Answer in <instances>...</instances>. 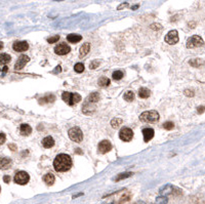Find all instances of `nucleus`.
<instances>
[{
	"instance_id": "27",
	"label": "nucleus",
	"mask_w": 205,
	"mask_h": 204,
	"mask_svg": "<svg viewBox=\"0 0 205 204\" xmlns=\"http://www.w3.org/2000/svg\"><path fill=\"white\" fill-rule=\"evenodd\" d=\"M99 85L102 87H106L110 85V79H108L107 77H101L99 79Z\"/></svg>"
},
{
	"instance_id": "22",
	"label": "nucleus",
	"mask_w": 205,
	"mask_h": 204,
	"mask_svg": "<svg viewBox=\"0 0 205 204\" xmlns=\"http://www.w3.org/2000/svg\"><path fill=\"white\" fill-rule=\"evenodd\" d=\"M99 100V92H92L90 93V95H88V98L86 99V102L88 103H96Z\"/></svg>"
},
{
	"instance_id": "7",
	"label": "nucleus",
	"mask_w": 205,
	"mask_h": 204,
	"mask_svg": "<svg viewBox=\"0 0 205 204\" xmlns=\"http://www.w3.org/2000/svg\"><path fill=\"white\" fill-rule=\"evenodd\" d=\"M119 138L123 142H130L133 138V131L128 127H123L119 132Z\"/></svg>"
},
{
	"instance_id": "36",
	"label": "nucleus",
	"mask_w": 205,
	"mask_h": 204,
	"mask_svg": "<svg viewBox=\"0 0 205 204\" xmlns=\"http://www.w3.org/2000/svg\"><path fill=\"white\" fill-rule=\"evenodd\" d=\"M99 62L93 61L92 63H90V66H89V68H90V69H96V67H99Z\"/></svg>"
},
{
	"instance_id": "34",
	"label": "nucleus",
	"mask_w": 205,
	"mask_h": 204,
	"mask_svg": "<svg viewBox=\"0 0 205 204\" xmlns=\"http://www.w3.org/2000/svg\"><path fill=\"white\" fill-rule=\"evenodd\" d=\"M59 39H60V36H59V35H56V36H53V37L48 38L47 42H48V43H50V44H52V43H55L56 41H59Z\"/></svg>"
},
{
	"instance_id": "12",
	"label": "nucleus",
	"mask_w": 205,
	"mask_h": 204,
	"mask_svg": "<svg viewBox=\"0 0 205 204\" xmlns=\"http://www.w3.org/2000/svg\"><path fill=\"white\" fill-rule=\"evenodd\" d=\"M111 150H112V144L110 143L109 141H107V139H104V141H102L101 143L99 144V153H102V154L110 152Z\"/></svg>"
},
{
	"instance_id": "5",
	"label": "nucleus",
	"mask_w": 205,
	"mask_h": 204,
	"mask_svg": "<svg viewBox=\"0 0 205 204\" xmlns=\"http://www.w3.org/2000/svg\"><path fill=\"white\" fill-rule=\"evenodd\" d=\"M204 45L203 39L198 35H194V36L190 37L187 41V47L188 48H195V47H201Z\"/></svg>"
},
{
	"instance_id": "48",
	"label": "nucleus",
	"mask_w": 205,
	"mask_h": 204,
	"mask_svg": "<svg viewBox=\"0 0 205 204\" xmlns=\"http://www.w3.org/2000/svg\"><path fill=\"white\" fill-rule=\"evenodd\" d=\"M136 204H145L144 202H142V201H139V202H137V203H136Z\"/></svg>"
},
{
	"instance_id": "37",
	"label": "nucleus",
	"mask_w": 205,
	"mask_h": 204,
	"mask_svg": "<svg viewBox=\"0 0 205 204\" xmlns=\"http://www.w3.org/2000/svg\"><path fill=\"white\" fill-rule=\"evenodd\" d=\"M5 139H6V136H5L4 133H0V145H3Z\"/></svg>"
},
{
	"instance_id": "4",
	"label": "nucleus",
	"mask_w": 205,
	"mask_h": 204,
	"mask_svg": "<svg viewBox=\"0 0 205 204\" xmlns=\"http://www.w3.org/2000/svg\"><path fill=\"white\" fill-rule=\"evenodd\" d=\"M69 138L75 143H80L83 139V133L82 130L79 127H73L69 130Z\"/></svg>"
},
{
	"instance_id": "33",
	"label": "nucleus",
	"mask_w": 205,
	"mask_h": 204,
	"mask_svg": "<svg viewBox=\"0 0 205 204\" xmlns=\"http://www.w3.org/2000/svg\"><path fill=\"white\" fill-rule=\"evenodd\" d=\"M173 127H174V124L172 122H170V121H167V122H165L163 124V128H165V129H167V130L173 129Z\"/></svg>"
},
{
	"instance_id": "31",
	"label": "nucleus",
	"mask_w": 205,
	"mask_h": 204,
	"mask_svg": "<svg viewBox=\"0 0 205 204\" xmlns=\"http://www.w3.org/2000/svg\"><path fill=\"white\" fill-rule=\"evenodd\" d=\"M74 70L77 72V73H82L84 71V65L82 63H78L74 66Z\"/></svg>"
},
{
	"instance_id": "10",
	"label": "nucleus",
	"mask_w": 205,
	"mask_h": 204,
	"mask_svg": "<svg viewBox=\"0 0 205 204\" xmlns=\"http://www.w3.org/2000/svg\"><path fill=\"white\" fill-rule=\"evenodd\" d=\"M12 48H13V50H15V52H23L28 50L29 44L27 43L26 41H17V42H15V43H13Z\"/></svg>"
},
{
	"instance_id": "29",
	"label": "nucleus",
	"mask_w": 205,
	"mask_h": 204,
	"mask_svg": "<svg viewBox=\"0 0 205 204\" xmlns=\"http://www.w3.org/2000/svg\"><path fill=\"white\" fill-rule=\"evenodd\" d=\"M189 63H190V65L193 66V67H200V66L203 65L204 62L202 60H200V59H195V60H191Z\"/></svg>"
},
{
	"instance_id": "23",
	"label": "nucleus",
	"mask_w": 205,
	"mask_h": 204,
	"mask_svg": "<svg viewBox=\"0 0 205 204\" xmlns=\"http://www.w3.org/2000/svg\"><path fill=\"white\" fill-rule=\"evenodd\" d=\"M150 95H151V91L146 87H142L139 91V98H142V99L149 98Z\"/></svg>"
},
{
	"instance_id": "42",
	"label": "nucleus",
	"mask_w": 205,
	"mask_h": 204,
	"mask_svg": "<svg viewBox=\"0 0 205 204\" xmlns=\"http://www.w3.org/2000/svg\"><path fill=\"white\" fill-rule=\"evenodd\" d=\"M126 5H127V3H123V4H121L120 6H118V9H119V10H120V9H123L124 7L126 6Z\"/></svg>"
},
{
	"instance_id": "3",
	"label": "nucleus",
	"mask_w": 205,
	"mask_h": 204,
	"mask_svg": "<svg viewBox=\"0 0 205 204\" xmlns=\"http://www.w3.org/2000/svg\"><path fill=\"white\" fill-rule=\"evenodd\" d=\"M62 99L64 100V102H66L69 106H73V105L79 103L81 101V95H78V93H71L68 91H65L62 95Z\"/></svg>"
},
{
	"instance_id": "19",
	"label": "nucleus",
	"mask_w": 205,
	"mask_h": 204,
	"mask_svg": "<svg viewBox=\"0 0 205 204\" xmlns=\"http://www.w3.org/2000/svg\"><path fill=\"white\" fill-rule=\"evenodd\" d=\"M89 50H90V44L89 43H84L81 47H80L79 55L81 58L85 57V55H87L88 52H89Z\"/></svg>"
},
{
	"instance_id": "47",
	"label": "nucleus",
	"mask_w": 205,
	"mask_h": 204,
	"mask_svg": "<svg viewBox=\"0 0 205 204\" xmlns=\"http://www.w3.org/2000/svg\"><path fill=\"white\" fill-rule=\"evenodd\" d=\"M2 47H3V43H2V42H0V49H1Z\"/></svg>"
},
{
	"instance_id": "32",
	"label": "nucleus",
	"mask_w": 205,
	"mask_h": 204,
	"mask_svg": "<svg viewBox=\"0 0 205 204\" xmlns=\"http://www.w3.org/2000/svg\"><path fill=\"white\" fill-rule=\"evenodd\" d=\"M123 77V73L121 71H115L114 73H113V79L114 80H120L122 79Z\"/></svg>"
},
{
	"instance_id": "41",
	"label": "nucleus",
	"mask_w": 205,
	"mask_h": 204,
	"mask_svg": "<svg viewBox=\"0 0 205 204\" xmlns=\"http://www.w3.org/2000/svg\"><path fill=\"white\" fill-rule=\"evenodd\" d=\"M61 70H62L61 66H58V67H56V68L55 69V73H60V72H61Z\"/></svg>"
},
{
	"instance_id": "6",
	"label": "nucleus",
	"mask_w": 205,
	"mask_h": 204,
	"mask_svg": "<svg viewBox=\"0 0 205 204\" xmlns=\"http://www.w3.org/2000/svg\"><path fill=\"white\" fill-rule=\"evenodd\" d=\"M29 179H30V176L26 171H18L15 176V182H17L18 185H26Z\"/></svg>"
},
{
	"instance_id": "17",
	"label": "nucleus",
	"mask_w": 205,
	"mask_h": 204,
	"mask_svg": "<svg viewBox=\"0 0 205 204\" xmlns=\"http://www.w3.org/2000/svg\"><path fill=\"white\" fill-rule=\"evenodd\" d=\"M43 181H44V182L47 185V186H52V185L55 184V178L52 173H47L43 176Z\"/></svg>"
},
{
	"instance_id": "1",
	"label": "nucleus",
	"mask_w": 205,
	"mask_h": 204,
	"mask_svg": "<svg viewBox=\"0 0 205 204\" xmlns=\"http://www.w3.org/2000/svg\"><path fill=\"white\" fill-rule=\"evenodd\" d=\"M53 167L58 172L68 171L72 167V158L67 154H60L53 160Z\"/></svg>"
},
{
	"instance_id": "20",
	"label": "nucleus",
	"mask_w": 205,
	"mask_h": 204,
	"mask_svg": "<svg viewBox=\"0 0 205 204\" xmlns=\"http://www.w3.org/2000/svg\"><path fill=\"white\" fill-rule=\"evenodd\" d=\"M81 39L82 37L77 34H70L67 36V40H68L69 42H71V43H77V42H79Z\"/></svg>"
},
{
	"instance_id": "28",
	"label": "nucleus",
	"mask_w": 205,
	"mask_h": 204,
	"mask_svg": "<svg viewBox=\"0 0 205 204\" xmlns=\"http://www.w3.org/2000/svg\"><path fill=\"white\" fill-rule=\"evenodd\" d=\"M122 119H119V118H114V119H112L111 121V125L113 128H119L121 124H122Z\"/></svg>"
},
{
	"instance_id": "45",
	"label": "nucleus",
	"mask_w": 205,
	"mask_h": 204,
	"mask_svg": "<svg viewBox=\"0 0 205 204\" xmlns=\"http://www.w3.org/2000/svg\"><path fill=\"white\" fill-rule=\"evenodd\" d=\"M139 8V5H134V6H133V9H136Z\"/></svg>"
},
{
	"instance_id": "2",
	"label": "nucleus",
	"mask_w": 205,
	"mask_h": 204,
	"mask_svg": "<svg viewBox=\"0 0 205 204\" xmlns=\"http://www.w3.org/2000/svg\"><path fill=\"white\" fill-rule=\"evenodd\" d=\"M139 120L147 123H155L159 120V114L156 111L144 112V113L139 115Z\"/></svg>"
},
{
	"instance_id": "14",
	"label": "nucleus",
	"mask_w": 205,
	"mask_h": 204,
	"mask_svg": "<svg viewBox=\"0 0 205 204\" xmlns=\"http://www.w3.org/2000/svg\"><path fill=\"white\" fill-rule=\"evenodd\" d=\"M143 135H144V141L149 142L153 139L154 136V130L152 128H144L143 129Z\"/></svg>"
},
{
	"instance_id": "40",
	"label": "nucleus",
	"mask_w": 205,
	"mask_h": 204,
	"mask_svg": "<svg viewBox=\"0 0 205 204\" xmlns=\"http://www.w3.org/2000/svg\"><path fill=\"white\" fill-rule=\"evenodd\" d=\"M3 181L5 182H9V181H10V178L8 176H5L4 178H3Z\"/></svg>"
},
{
	"instance_id": "9",
	"label": "nucleus",
	"mask_w": 205,
	"mask_h": 204,
	"mask_svg": "<svg viewBox=\"0 0 205 204\" xmlns=\"http://www.w3.org/2000/svg\"><path fill=\"white\" fill-rule=\"evenodd\" d=\"M71 52V48H70L69 45H67L66 43H61L59 44L58 46H55V52L59 55H67Z\"/></svg>"
},
{
	"instance_id": "25",
	"label": "nucleus",
	"mask_w": 205,
	"mask_h": 204,
	"mask_svg": "<svg viewBox=\"0 0 205 204\" xmlns=\"http://www.w3.org/2000/svg\"><path fill=\"white\" fill-rule=\"evenodd\" d=\"M123 99H124V100H125L126 102L130 103V102H133V101L134 100V93L133 92V91H130V90L126 91V92L123 95Z\"/></svg>"
},
{
	"instance_id": "24",
	"label": "nucleus",
	"mask_w": 205,
	"mask_h": 204,
	"mask_svg": "<svg viewBox=\"0 0 205 204\" xmlns=\"http://www.w3.org/2000/svg\"><path fill=\"white\" fill-rule=\"evenodd\" d=\"M10 60H12V58H10V55H7V53L0 55V65H5V64L9 63Z\"/></svg>"
},
{
	"instance_id": "13",
	"label": "nucleus",
	"mask_w": 205,
	"mask_h": 204,
	"mask_svg": "<svg viewBox=\"0 0 205 204\" xmlns=\"http://www.w3.org/2000/svg\"><path fill=\"white\" fill-rule=\"evenodd\" d=\"M12 160L6 157H0V169H8L12 166Z\"/></svg>"
},
{
	"instance_id": "44",
	"label": "nucleus",
	"mask_w": 205,
	"mask_h": 204,
	"mask_svg": "<svg viewBox=\"0 0 205 204\" xmlns=\"http://www.w3.org/2000/svg\"><path fill=\"white\" fill-rule=\"evenodd\" d=\"M76 152H78L77 154H82V151H81V150H79V149H77Z\"/></svg>"
},
{
	"instance_id": "35",
	"label": "nucleus",
	"mask_w": 205,
	"mask_h": 204,
	"mask_svg": "<svg viewBox=\"0 0 205 204\" xmlns=\"http://www.w3.org/2000/svg\"><path fill=\"white\" fill-rule=\"evenodd\" d=\"M161 25H159V24H153V25H151V29H154L155 31H158V30H161Z\"/></svg>"
},
{
	"instance_id": "30",
	"label": "nucleus",
	"mask_w": 205,
	"mask_h": 204,
	"mask_svg": "<svg viewBox=\"0 0 205 204\" xmlns=\"http://www.w3.org/2000/svg\"><path fill=\"white\" fill-rule=\"evenodd\" d=\"M168 202V199H167L166 196H159V197L156 198V204H167Z\"/></svg>"
},
{
	"instance_id": "38",
	"label": "nucleus",
	"mask_w": 205,
	"mask_h": 204,
	"mask_svg": "<svg viewBox=\"0 0 205 204\" xmlns=\"http://www.w3.org/2000/svg\"><path fill=\"white\" fill-rule=\"evenodd\" d=\"M185 95H188V96H193L194 95V92L192 90H186L185 91Z\"/></svg>"
},
{
	"instance_id": "18",
	"label": "nucleus",
	"mask_w": 205,
	"mask_h": 204,
	"mask_svg": "<svg viewBox=\"0 0 205 204\" xmlns=\"http://www.w3.org/2000/svg\"><path fill=\"white\" fill-rule=\"evenodd\" d=\"M173 192V187L171 185H166L163 188L160 189V194L162 196H167V195H170L171 193Z\"/></svg>"
},
{
	"instance_id": "11",
	"label": "nucleus",
	"mask_w": 205,
	"mask_h": 204,
	"mask_svg": "<svg viewBox=\"0 0 205 204\" xmlns=\"http://www.w3.org/2000/svg\"><path fill=\"white\" fill-rule=\"evenodd\" d=\"M30 61V58L28 57V55H22L20 58L18 59L17 63H15V70H22L24 68V67L26 66V64L28 63V62Z\"/></svg>"
},
{
	"instance_id": "15",
	"label": "nucleus",
	"mask_w": 205,
	"mask_h": 204,
	"mask_svg": "<svg viewBox=\"0 0 205 204\" xmlns=\"http://www.w3.org/2000/svg\"><path fill=\"white\" fill-rule=\"evenodd\" d=\"M20 131H21V135L24 136H28L31 135L32 132V128L30 125L28 124H22L20 127Z\"/></svg>"
},
{
	"instance_id": "26",
	"label": "nucleus",
	"mask_w": 205,
	"mask_h": 204,
	"mask_svg": "<svg viewBox=\"0 0 205 204\" xmlns=\"http://www.w3.org/2000/svg\"><path fill=\"white\" fill-rule=\"evenodd\" d=\"M133 172H122V173H120V174H118L117 176L115 178V182H119V181H121V179H127V178H129V176H133Z\"/></svg>"
},
{
	"instance_id": "39",
	"label": "nucleus",
	"mask_w": 205,
	"mask_h": 204,
	"mask_svg": "<svg viewBox=\"0 0 205 204\" xmlns=\"http://www.w3.org/2000/svg\"><path fill=\"white\" fill-rule=\"evenodd\" d=\"M204 110H205L204 107H199V108L197 109V111H198V113H199V114H201V113H203Z\"/></svg>"
},
{
	"instance_id": "46",
	"label": "nucleus",
	"mask_w": 205,
	"mask_h": 204,
	"mask_svg": "<svg viewBox=\"0 0 205 204\" xmlns=\"http://www.w3.org/2000/svg\"><path fill=\"white\" fill-rule=\"evenodd\" d=\"M7 70H8V69H7V67H4V69H3V72H7Z\"/></svg>"
},
{
	"instance_id": "43",
	"label": "nucleus",
	"mask_w": 205,
	"mask_h": 204,
	"mask_svg": "<svg viewBox=\"0 0 205 204\" xmlns=\"http://www.w3.org/2000/svg\"><path fill=\"white\" fill-rule=\"evenodd\" d=\"M9 148H10V149H12V150H13V151H15V150H17V147L13 146V144H10V145H9Z\"/></svg>"
},
{
	"instance_id": "16",
	"label": "nucleus",
	"mask_w": 205,
	"mask_h": 204,
	"mask_svg": "<svg viewBox=\"0 0 205 204\" xmlns=\"http://www.w3.org/2000/svg\"><path fill=\"white\" fill-rule=\"evenodd\" d=\"M42 145H43V147L46 148V149L52 148L53 145H55V139L51 138V136H46L45 139H42Z\"/></svg>"
},
{
	"instance_id": "21",
	"label": "nucleus",
	"mask_w": 205,
	"mask_h": 204,
	"mask_svg": "<svg viewBox=\"0 0 205 204\" xmlns=\"http://www.w3.org/2000/svg\"><path fill=\"white\" fill-rule=\"evenodd\" d=\"M55 95H46V96H44V98L40 99V100H39V103H40V104H49V103H53V102H55Z\"/></svg>"
},
{
	"instance_id": "8",
	"label": "nucleus",
	"mask_w": 205,
	"mask_h": 204,
	"mask_svg": "<svg viewBox=\"0 0 205 204\" xmlns=\"http://www.w3.org/2000/svg\"><path fill=\"white\" fill-rule=\"evenodd\" d=\"M164 40H165L166 43H168L170 45H173L175 43H177V42H179V33H177V31L172 30L170 32H168V33L166 34Z\"/></svg>"
}]
</instances>
